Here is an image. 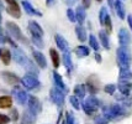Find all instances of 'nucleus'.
Returning <instances> with one entry per match:
<instances>
[{
    "mask_svg": "<svg viewBox=\"0 0 132 124\" xmlns=\"http://www.w3.org/2000/svg\"><path fill=\"white\" fill-rule=\"evenodd\" d=\"M21 82H22V86L26 87L29 89H36L40 87V81L37 78V75L35 73H26L25 76L21 78Z\"/></svg>",
    "mask_w": 132,
    "mask_h": 124,
    "instance_id": "obj_6",
    "label": "nucleus"
},
{
    "mask_svg": "<svg viewBox=\"0 0 132 124\" xmlns=\"http://www.w3.org/2000/svg\"><path fill=\"white\" fill-rule=\"evenodd\" d=\"M99 40L101 42V45H103L104 47L106 48V50H109L110 48V40H109V36L106 34V31H100L99 32Z\"/></svg>",
    "mask_w": 132,
    "mask_h": 124,
    "instance_id": "obj_29",
    "label": "nucleus"
},
{
    "mask_svg": "<svg viewBox=\"0 0 132 124\" xmlns=\"http://www.w3.org/2000/svg\"><path fill=\"white\" fill-rule=\"evenodd\" d=\"M11 118L9 115H5V114H0V124H9L10 123Z\"/></svg>",
    "mask_w": 132,
    "mask_h": 124,
    "instance_id": "obj_42",
    "label": "nucleus"
},
{
    "mask_svg": "<svg viewBox=\"0 0 132 124\" xmlns=\"http://www.w3.org/2000/svg\"><path fill=\"white\" fill-rule=\"evenodd\" d=\"M27 103H29V109H31L35 114H40L42 112V104L36 96H30Z\"/></svg>",
    "mask_w": 132,
    "mask_h": 124,
    "instance_id": "obj_10",
    "label": "nucleus"
},
{
    "mask_svg": "<svg viewBox=\"0 0 132 124\" xmlns=\"http://www.w3.org/2000/svg\"><path fill=\"white\" fill-rule=\"evenodd\" d=\"M111 120V119L108 117V115H105V114H101V115H98L96 118L94 119V122H95V124H108Z\"/></svg>",
    "mask_w": 132,
    "mask_h": 124,
    "instance_id": "obj_34",
    "label": "nucleus"
},
{
    "mask_svg": "<svg viewBox=\"0 0 132 124\" xmlns=\"http://www.w3.org/2000/svg\"><path fill=\"white\" fill-rule=\"evenodd\" d=\"M32 56L35 59V62L37 63V66L40 68H46L47 67V60L45 57V55L40 51H32Z\"/></svg>",
    "mask_w": 132,
    "mask_h": 124,
    "instance_id": "obj_15",
    "label": "nucleus"
},
{
    "mask_svg": "<svg viewBox=\"0 0 132 124\" xmlns=\"http://www.w3.org/2000/svg\"><path fill=\"white\" fill-rule=\"evenodd\" d=\"M116 59H117V65L120 68H130L132 63V55L128 46H120L116 50Z\"/></svg>",
    "mask_w": 132,
    "mask_h": 124,
    "instance_id": "obj_2",
    "label": "nucleus"
},
{
    "mask_svg": "<svg viewBox=\"0 0 132 124\" xmlns=\"http://www.w3.org/2000/svg\"><path fill=\"white\" fill-rule=\"evenodd\" d=\"M96 1H99V3H100V1H103V0H96Z\"/></svg>",
    "mask_w": 132,
    "mask_h": 124,
    "instance_id": "obj_53",
    "label": "nucleus"
},
{
    "mask_svg": "<svg viewBox=\"0 0 132 124\" xmlns=\"http://www.w3.org/2000/svg\"><path fill=\"white\" fill-rule=\"evenodd\" d=\"M54 41H56V43H57V46L59 50H62L63 52H65V51H68L69 50V46H68V42H67V40L64 39L62 35H56L54 36Z\"/></svg>",
    "mask_w": 132,
    "mask_h": 124,
    "instance_id": "obj_18",
    "label": "nucleus"
},
{
    "mask_svg": "<svg viewBox=\"0 0 132 124\" xmlns=\"http://www.w3.org/2000/svg\"><path fill=\"white\" fill-rule=\"evenodd\" d=\"M132 89V83L130 81H120L119 82V91L121 92V94L128 96Z\"/></svg>",
    "mask_w": 132,
    "mask_h": 124,
    "instance_id": "obj_19",
    "label": "nucleus"
},
{
    "mask_svg": "<svg viewBox=\"0 0 132 124\" xmlns=\"http://www.w3.org/2000/svg\"><path fill=\"white\" fill-rule=\"evenodd\" d=\"M12 96H14V98L16 99V102L19 104H26L27 102H29V96L26 93V91H23L22 88H20V87H17L15 86L14 89H12Z\"/></svg>",
    "mask_w": 132,
    "mask_h": 124,
    "instance_id": "obj_9",
    "label": "nucleus"
},
{
    "mask_svg": "<svg viewBox=\"0 0 132 124\" xmlns=\"http://www.w3.org/2000/svg\"><path fill=\"white\" fill-rule=\"evenodd\" d=\"M6 11L9 15H11L12 18L19 19L21 18V10H20V6L19 5H9L6 8Z\"/></svg>",
    "mask_w": 132,
    "mask_h": 124,
    "instance_id": "obj_24",
    "label": "nucleus"
},
{
    "mask_svg": "<svg viewBox=\"0 0 132 124\" xmlns=\"http://www.w3.org/2000/svg\"><path fill=\"white\" fill-rule=\"evenodd\" d=\"M12 107V98L9 96H1L0 97V108L1 109H7Z\"/></svg>",
    "mask_w": 132,
    "mask_h": 124,
    "instance_id": "obj_27",
    "label": "nucleus"
},
{
    "mask_svg": "<svg viewBox=\"0 0 132 124\" xmlns=\"http://www.w3.org/2000/svg\"><path fill=\"white\" fill-rule=\"evenodd\" d=\"M75 35H77L78 40L80 42L86 41V39H88V36H86V30L83 27V25H78V26L75 27Z\"/></svg>",
    "mask_w": 132,
    "mask_h": 124,
    "instance_id": "obj_26",
    "label": "nucleus"
},
{
    "mask_svg": "<svg viewBox=\"0 0 132 124\" xmlns=\"http://www.w3.org/2000/svg\"><path fill=\"white\" fill-rule=\"evenodd\" d=\"M100 106H101V102L94 94H90L85 99V102L81 104V108L84 109V112H85L88 115H92V114H94V113L100 108Z\"/></svg>",
    "mask_w": 132,
    "mask_h": 124,
    "instance_id": "obj_4",
    "label": "nucleus"
},
{
    "mask_svg": "<svg viewBox=\"0 0 132 124\" xmlns=\"http://www.w3.org/2000/svg\"><path fill=\"white\" fill-rule=\"evenodd\" d=\"M29 31L32 36H38V37H43V34H45L42 27L36 21H34V20H30L29 21Z\"/></svg>",
    "mask_w": 132,
    "mask_h": 124,
    "instance_id": "obj_12",
    "label": "nucleus"
},
{
    "mask_svg": "<svg viewBox=\"0 0 132 124\" xmlns=\"http://www.w3.org/2000/svg\"><path fill=\"white\" fill-rule=\"evenodd\" d=\"M5 42H7V36L5 35L3 27L0 26V43H5Z\"/></svg>",
    "mask_w": 132,
    "mask_h": 124,
    "instance_id": "obj_43",
    "label": "nucleus"
},
{
    "mask_svg": "<svg viewBox=\"0 0 132 124\" xmlns=\"http://www.w3.org/2000/svg\"><path fill=\"white\" fill-rule=\"evenodd\" d=\"M0 6H1V3H0Z\"/></svg>",
    "mask_w": 132,
    "mask_h": 124,
    "instance_id": "obj_54",
    "label": "nucleus"
},
{
    "mask_svg": "<svg viewBox=\"0 0 132 124\" xmlns=\"http://www.w3.org/2000/svg\"><path fill=\"white\" fill-rule=\"evenodd\" d=\"M62 61H63L64 66H65V68H67V71L68 73L73 71V62H72V57H70V53L68 51H65L63 52V56H62Z\"/></svg>",
    "mask_w": 132,
    "mask_h": 124,
    "instance_id": "obj_23",
    "label": "nucleus"
},
{
    "mask_svg": "<svg viewBox=\"0 0 132 124\" xmlns=\"http://www.w3.org/2000/svg\"><path fill=\"white\" fill-rule=\"evenodd\" d=\"M89 45H90V47H92L93 50H95V51H99V48H100V43H99V41L96 40V37L94 35L89 36Z\"/></svg>",
    "mask_w": 132,
    "mask_h": 124,
    "instance_id": "obj_33",
    "label": "nucleus"
},
{
    "mask_svg": "<svg viewBox=\"0 0 132 124\" xmlns=\"http://www.w3.org/2000/svg\"><path fill=\"white\" fill-rule=\"evenodd\" d=\"M85 86L86 89L90 92V94H96L100 91V81H99V78L95 75H92V76L88 77Z\"/></svg>",
    "mask_w": 132,
    "mask_h": 124,
    "instance_id": "obj_8",
    "label": "nucleus"
},
{
    "mask_svg": "<svg viewBox=\"0 0 132 124\" xmlns=\"http://www.w3.org/2000/svg\"><path fill=\"white\" fill-rule=\"evenodd\" d=\"M22 8H23V10L26 11V14H29V15H32V16H42V14H41L38 10H36L34 6L30 4L27 0H22Z\"/></svg>",
    "mask_w": 132,
    "mask_h": 124,
    "instance_id": "obj_17",
    "label": "nucleus"
},
{
    "mask_svg": "<svg viewBox=\"0 0 132 124\" xmlns=\"http://www.w3.org/2000/svg\"><path fill=\"white\" fill-rule=\"evenodd\" d=\"M62 124H67V122H65V120H64V122H63V123H62Z\"/></svg>",
    "mask_w": 132,
    "mask_h": 124,
    "instance_id": "obj_52",
    "label": "nucleus"
},
{
    "mask_svg": "<svg viewBox=\"0 0 132 124\" xmlns=\"http://www.w3.org/2000/svg\"><path fill=\"white\" fill-rule=\"evenodd\" d=\"M0 23H1V12H0Z\"/></svg>",
    "mask_w": 132,
    "mask_h": 124,
    "instance_id": "obj_51",
    "label": "nucleus"
},
{
    "mask_svg": "<svg viewBox=\"0 0 132 124\" xmlns=\"http://www.w3.org/2000/svg\"><path fill=\"white\" fill-rule=\"evenodd\" d=\"M115 1L116 0H108V3H109V5L111 9H115Z\"/></svg>",
    "mask_w": 132,
    "mask_h": 124,
    "instance_id": "obj_48",
    "label": "nucleus"
},
{
    "mask_svg": "<svg viewBox=\"0 0 132 124\" xmlns=\"http://www.w3.org/2000/svg\"><path fill=\"white\" fill-rule=\"evenodd\" d=\"M54 4V0H46V5L47 6H52Z\"/></svg>",
    "mask_w": 132,
    "mask_h": 124,
    "instance_id": "obj_50",
    "label": "nucleus"
},
{
    "mask_svg": "<svg viewBox=\"0 0 132 124\" xmlns=\"http://www.w3.org/2000/svg\"><path fill=\"white\" fill-rule=\"evenodd\" d=\"M132 79V71L130 68H120L119 81H131Z\"/></svg>",
    "mask_w": 132,
    "mask_h": 124,
    "instance_id": "obj_28",
    "label": "nucleus"
},
{
    "mask_svg": "<svg viewBox=\"0 0 132 124\" xmlns=\"http://www.w3.org/2000/svg\"><path fill=\"white\" fill-rule=\"evenodd\" d=\"M64 96H65V93H64L62 89H59L58 87H56V86L50 91V97H51V100L54 103V104H57L58 107L63 106Z\"/></svg>",
    "mask_w": 132,
    "mask_h": 124,
    "instance_id": "obj_7",
    "label": "nucleus"
},
{
    "mask_svg": "<svg viewBox=\"0 0 132 124\" xmlns=\"http://www.w3.org/2000/svg\"><path fill=\"white\" fill-rule=\"evenodd\" d=\"M5 1L7 3V4H9V5H19L16 0H5Z\"/></svg>",
    "mask_w": 132,
    "mask_h": 124,
    "instance_id": "obj_47",
    "label": "nucleus"
},
{
    "mask_svg": "<svg viewBox=\"0 0 132 124\" xmlns=\"http://www.w3.org/2000/svg\"><path fill=\"white\" fill-rule=\"evenodd\" d=\"M53 82H54V86H56V87H58L59 89H62L64 93H68V87L65 86V83L63 82L62 76H61L57 71L53 72Z\"/></svg>",
    "mask_w": 132,
    "mask_h": 124,
    "instance_id": "obj_14",
    "label": "nucleus"
},
{
    "mask_svg": "<svg viewBox=\"0 0 132 124\" xmlns=\"http://www.w3.org/2000/svg\"><path fill=\"white\" fill-rule=\"evenodd\" d=\"M75 55L81 59V57H86V56H89V53H90V50L89 47H86V46H78V47H75L74 50Z\"/></svg>",
    "mask_w": 132,
    "mask_h": 124,
    "instance_id": "obj_31",
    "label": "nucleus"
},
{
    "mask_svg": "<svg viewBox=\"0 0 132 124\" xmlns=\"http://www.w3.org/2000/svg\"><path fill=\"white\" fill-rule=\"evenodd\" d=\"M0 51H1V50H0Z\"/></svg>",
    "mask_w": 132,
    "mask_h": 124,
    "instance_id": "obj_55",
    "label": "nucleus"
},
{
    "mask_svg": "<svg viewBox=\"0 0 132 124\" xmlns=\"http://www.w3.org/2000/svg\"><path fill=\"white\" fill-rule=\"evenodd\" d=\"M69 102H70V104L73 106L74 109H77V111H79V109H80V98H78L75 94L69 97Z\"/></svg>",
    "mask_w": 132,
    "mask_h": 124,
    "instance_id": "obj_32",
    "label": "nucleus"
},
{
    "mask_svg": "<svg viewBox=\"0 0 132 124\" xmlns=\"http://www.w3.org/2000/svg\"><path fill=\"white\" fill-rule=\"evenodd\" d=\"M119 42L121 46H128L131 43V35L126 29H120L119 31Z\"/></svg>",
    "mask_w": 132,
    "mask_h": 124,
    "instance_id": "obj_13",
    "label": "nucleus"
},
{
    "mask_svg": "<svg viewBox=\"0 0 132 124\" xmlns=\"http://www.w3.org/2000/svg\"><path fill=\"white\" fill-rule=\"evenodd\" d=\"M115 12H116V15H117L121 20H123V19L126 18L125 5H123V3H122L121 0H116L115 1Z\"/></svg>",
    "mask_w": 132,
    "mask_h": 124,
    "instance_id": "obj_20",
    "label": "nucleus"
},
{
    "mask_svg": "<svg viewBox=\"0 0 132 124\" xmlns=\"http://www.w3.org/2000/svg\"><path fill=\"white\" fill-rule=\"evenodd\" d=\"M75 16H77V21L79 23V25L84 24L85 18H86V12H85V8L83 5L78 6V8L75 9Z\"/></svg>",
    "mask_w": 132,
    "mask_h": 124,
    "instance_id": "obj_21",
    "label": "nucleus"
},
{
    "mask_svg": "<svg viewBox=\"0 0 132 124\" xmlns=\"http://www.w3.org/2000/svg\"><path fill=\"white\" fill-rule=\"evenodd\" d=\"M81 3H83V6L85 9L90 8V5H92V0H81Z\"/></svg>",
    "mask_w": 132,
    "mask_h": 124,
    "instance_id": "obj_44",
    "label": "nucleus"
},
{
    "mask_svg": "<svg viewBox=\"0 0 132 124\" xmlns=\"http://www.w3.org/2000/svg\"><path fill=\"white\" fill-rule=\"evenodd\" d=\"M6 29H7V31H9V34H10L15 40L21 41V42H23V43H29L27 39L22 35V32H21L20 27H19L15 23H12V21H7V23H6Z\"/></svg>",
    "mask_w": 132,
    "mask_h": 124,
    "instance_id": "obj_5",
    "label": "nucleus"
},
{
    "mask_svg": "<svg viewBox=\"0 0 132 124\" xmlns=\"http://www.w3.org/2000/svg\"><path fill=\"white\" fill-rule=\"evenodd\" d=\"M31 40H32V42H34L37 47L42 48L43 46H45V43H43V41H42V37H38V36H32V35H31Z\"/></svg>",
    "mask_w": 132,
    "mask_h": 124,
    "instance_id": "obj_37",
    "label": "nucleus"
},
{
    "mask_svg": "<svg viewBox=\"0 0 132 124\" xmlns=\"http://www.w3.org/2000/svg\"><path fill=\"white\" fill-rule=\"evenodd\" d=\"M109 14H108V9H106V6H103L101 9H100V12H99V21H100V24L104 26V23H105V19L108 16Z\"/></svg>",
    "mask_w": 132,
    "mask_h": 124,
    "instance_id": "obj_35",
    "label": "nucleus"
},
{
    "mask_svg": "<svg viewBox=\"0 0 132 124\" xmlns=\"http://www.w3.org/2000/svg\"><path fill=\"white\" fill-rule=\"evenodd\" d=\"M36 115L31 109L25 111L22 114V119H21V124H35L36 123Z\"/></svg>",
    "mask_w": 132,
    "mask_h": 124,
    "instance_id": "obj_16",
    "label": "nucleus"
},
{
    "mask_svg": "<svg viewBox=\"0 0 132 124\" xmlns=\"http://www.w3.org/2000/svg\"><path fill=\"white\" fill-rule=\"evenodd\" d=\"M11 51L9 48H1L0 51V59L3 61V63L5 66H9L10 62H11Z\"/></svg>",
    "mask_w": 132,
    "mask_h": 124,
    "instance_id": "obj_22",
    "label": "nucleus"
},
{
    "mask_svg": "<svg viewBox=\"0 0 132 124\" xmlns=\"http://www.w3.org/2000/svg\"><path fill=\"white\" fill-rule=\"evenodd\" d=\"M65 122H67V124H78V122H77V119H75V117H74V114L70 113V112H68L65 114Z\"/></svg>",
    "mask_w": 132,
    "mask_h": 124,
    "instance_id": "obj_38",
    "label": "nucleus"
},
{
    "mask_svg": "<svg viewBox=\"0 0 132 124\" xmlns=\"http://www.w3.org/2000/svg\"><path fill=\"white\" fill-rule=\"evenodd\" d=\"M104 26H105V29H106L108 32H111V31H112V23H111V18H110V15L106 16L105 23H104Z\"/></svg>",
    "mask_w": 132,
    "mask_h": 124,
    "instance_id": "obj_41",
    "label": "nucleus"
},
{
    "mask_svg": "<svg viewBox=\"0 0 132 124\" xmlns=\"http://www.w3.org/2000/svg\"><path fill=\"white\" fill-rule=\"evenodd\" d=\"M104 91L108 93V94H114L116 91V84L114 83H110V84H106L105 87H104Z\"/></svg>",
    "mask_w": 132,
    "mask_h": 124,
    "instance_id": "obj_40",
    "label": "nucleus"
},
{
    "mask_svg": "<svg viewBox=\"0 0 132 124\" xmlns=\"http://www.w3.org/2000/svg\"><path fill=\"white\" fill-rule=\"evenodd\" d=\"M103 113L105 115H108L110 119H119L122 118L123 115H126V108L120 106V104H111V106L104 107Z\"/></svg>",
    "mask_w": 132,
    "mask_h": 124,
    "instance_id": "obj_3",
    "label": "nucleus"
},
{
    "mask_svg": "<svg viewBox=\"0 0 132 124\" xmlns=\"http://www.w3.org/2000/svg\"><path fill=\"white\" fill-rule=\"evenodd\" d=\"M63 1H64V4H67L68 6H73L78 0H63Z\"/></svg>",
    "mask_w": 132,
    "mask_h": 124,
    "instance_id": "obj_45",
    "label": "nucleus"
},
{
    "mask_svg": "<svg viewBox=\"0 0 132 124\" xmlns=\"http://www.w3.org/2000/svg\"><path fill=\"white\" fill-rule=\"evenodd\" d=\"M50 56H51L52 63L54 66V68H58L59 65H61V57H59V53L57 52V50L50 48Z\"/></svg>",
    "mask_w": 132,
    "mask_h": 124,
    "instance_id": "obj_25",
    "label": "nucleus"
},
{
    "mask_svg": "<svg viewBox=\"0 0 132 124\" xmlns=\"http://www.w3.org/2000/svg\"><path fill=\"white\" fill-rule=\"evenodd\" d=\"M1 77H3V79L5 81V83L10 84V86H17L19 83L21 82V79H20L15 73H12V72H7V71L1 72Z\"/></svg>",
    "mask_w": 132,
    "mask_h": 124,
    "instance_id": "obj_11",
    "label": "nucleus"
},
{
    "mask_svg": "<svg viewBox=\"0 0 132 124\" xmlns=\"http://www.w3.org/2000/svg\"><path fill=\"white\" fill-rule=\"evenodd\" d=\"M67 18L70 23H75L77 21V16H75V11L72 9V8H69L67 9Z\"/></svg>",
    "mask_w": 132,
    "mask_h": 124,
    "instance_id": "obj_36",
    "label": "nucleus"
},
{
    "mask_svg": "<svg viewBox=\"0 0 132 124\" xmlns=\"http://www.w3.org/2000/svg\"><path fill=\"white\" fill-rule=\"evenodd\" d=\"M9 117L11 118L12 122H16V120H19V112H17L16 108H10V112H9Z\"/></svg>",
    "mask_w": 132,
    "mask_h": 124,
    "instance_id": "obj_39",
    "label": "nucleus"
},
{
    "mask_svg": "<svg viewBox=\"0 0 132 124\" xmlns=\"http://www.w3.org/2000/svg\"><path fill=\"white\" fill-rule=\"evenodd\" d=\"M95 60H96L98 63H101V61H103V60H101V56L98 53V51H96V53H95Z\"/></svg>",
    "mask_w": 132,
    "mask_h": 124,
    "instance_id": "obj_46",
    "label": "nucleus"
},
{
    "mask_svg": "<svg viewBox=\"0 0 132 124\" xmlns=\"http://www.w3.org/2000/svg\"><path fill=\"white\" fill-rule=\"evenodd\" d=\"M127 23H128V25H130V27H131V30H132V16L131 15L127 16Z\"/></svg>",
    "mask_w": 132,
    "mask_h": 124,
    "instance_id": "obj_49",
    "label": "nucleus"
},
{
    "mask_svg": "<svg viewBox=\"0 0 132 124\" xmlns=\"http://www.w3.org/2000/svg\"><path fill=\"white\" fill-rule=\"evenodd\" d=\"M12 57H14V60H15L16 63H19V65L22 66V67H25L27 72H30V73H35V75L38 76L40 71H38L37 66L35 65L31 60H29V57L26 56V53L23 52L22 50L15 47L14 52H12Z\"/></svg>",
    "mask_w": 132,
    "mask_h": 124,
    "instance_id": "obj_1",
    "label": "nucleus"
},
{
    "mask_svg": "<svg viewBox=\"0 0 132 124\" xmlns=\"http://www.w3.org/2000/svg\"><path fill=\"white\" fill-rule=\"evenodd\" d=\"M85 93H86V86L85 84H77L74 87V94L77 96L78 98L83 99V98L85 97Z\"/></svg>",
    "mask_w": 132,
    "mask_h": 124,
    "instance_id": "obj_30",
    "label": "nucleus"
}]
</instances>
